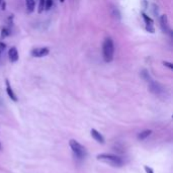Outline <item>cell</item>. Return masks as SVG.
I'll return each instance as SVG.
<instances>
[{"label": "cell", "mask_w": 173, "mask_h": 173, "mask_svg": "<svg viewBox=\"0 0 173 173\" xmlns=\"http://www.w3.org/2000/svg\"><path fill=\"white\" fill-rule=\"evenodd\" d=\"M70 147H71L75 157H77L78 159H83V158L86 157V154H87L86 149H85L81 144H79L77 141H75V140L70 141Z\"/></svg>", "instance_id": "cell-3"}, {"label": "cell", "mask_w": 173, "mask_h": 173, "mask_svg": "<svg viewBox=\"0 0 173 173\" xmlns=\"http://www.w3.org/2000/svg\"><path fill=\"white\" fill-rule=\"evenodd\" d=\"M25 7L27 12H33L35 10V0H25Z\"/></svg>", "instance_id": "cell-11"}, {"label": "cell", "mask_w": 173, "mask_h": 173, "mask_svg": "<svg viewBox=\"0 0 173 173\" xmlns=\"http://www.w3.org/2000/svg\"><path fill=\"white\" fill-rule=\"evenodd\" d=\"M143 15V18H144L145 20V23H146V27H147V29H148L149 31H151V33H154V27H153V20L149 17L148 15H146L145 13L142 14Z\"/></svg>", "instance_id": "cell-8"}, {"label": "cell", "mask_w": 173, "mask_h": 173, "mask_svg": "<svg viewBox=\"0 0 173 173\" xmlns=\"http://www.w3.org/2000/svg\"><path fill=\"white\" fill-rule=\"evenodd\" d=\"M102 56L106 63H110L114 60V44L112 38H106L102 45Z\"/></svg>", "instance_id": "cell-1"}, {"label": "cell", "mask_w": 173, "mask_h": 173, "mask_svg": "<svg viewBox=\"0 0 173 173\" xmlns=\"http://www.w3.org/2000/svg\"><path fill=\"white\" fill-rule=\"evenodd\" d=\"M8 57H9L10 62H12V63H14V62L17 61L18 60V52H17V50H16V48L12 47V48L9 49V51H8Z\"/></svg>", "instance_id": "cell-7"}, {"label": "cell", "mask_w": 173, "mask_h": 173, "mask_svg": "<svg viewBox=\"0 0 173 173\" xmlns=\"http://www.w3.org/2000/svg\"><path fill=\"white\" fill-rule=\"evenodd\" d=\"M91 136H92L98 143H101V144H102V143H104L103 137L101 136V134H100L99 132L96 131V130H94V129L91 130Z\"/></svg>", "instance_id": "cell-10"}, {"label": "cell", "mask_w": 173, "mask_h": 173, "mask_svg": "<svg viewBox=\"0 0 173 173\" xmlns=\"http://www.w3.org/2000/svg\"><path fill=\"white\" fill-rule=\"evenodd\" d=\"M97 159L100 160V161L105 162V163L110 164L112 166H115V167H119L123 163L121 158L115 155H112V154H100V155L97 156Z\"/></svg>", "instance_id": "cell-2"}, {"label": "cell", "mask_w": 173, "mask_h": 173, "mask_svg": "<svg viewBox=\"0 0 173 173\" xmlns=\"http://www.w3.org/2000/svg\"><path fill=\"white\" fill-rule=\"evenodd\" d=\"M45 2H46V0H40V5H38V12H40V13H42V12L44 11Z\"/></svg>", "instance_id": "cell-16"}, {"label": "cell", "mask_w": 173, "mask_h": 173, "mask_svg": "<svg viewBox=\"0 0 173 173\" xmlns=\"http://www.w3.org/2000/svg\"><path fill=\"white\" fill-rule=\"evenodd\" d=\"M1 3H2V0H0V5H1Z\"/></svg>", "instance_id": "cell-20"}, {"label": "cell", "mask_w": 173, "mask_h": 173, "mask_svg": "<svg viewBox=\"0 0 173 173\" xmlns=\"http://www.w3.org/2000/svg\"><path fill=\"white\" fill-rule=\"evenodd\" d=\"M5 84H6V92H7L8 96H9V97L11 98L13 101H16V100H17V98H16V95L14 94V92H13V90H12L11 86H10L9 82H8V80L5 81Z\"/></svg>", "instance_id": "cell-9"}, {"label": "cell", "mask_w": 173, "mask_h": 173, "mask_svg": "<svg viewBox=\"0 0 173 173\" xmlns=\"http://www.w3.org/2000/svg\"><path fill=\"white\" fill-rule=\"evenodd\" d=\"M65 1V0H60V2H64Z\"/></svg>", "instance_id": "cell-19"}, {"label": "cell", "mask_w": 173, "mask_h": 173, "mask_svg": "<svg viewBox=\"0 0 173 173\" xmlns=\"http://www.w3.org/2000/svg\"><path fill=\"white\" fill-rule=\"evenodd\" d=\"M53 0H46V2H45V9L46 10H50L51 8H52L53 6Z\"/></svg>", "instance_id": "cell-15"}, {"label": "cell", "mask_w": 173, "mask_h": 173, "mask_svg": "<svg viewBox=\"0 0 173 173\" xmlns=\"http://www.w3.org/2000/svg\"><path fill=\"white\" fill-rule=\"evenodd\" d=\"M164 65L165 66H167V67H169L170 69H173V66H172V64L171 63H168V62H164Z\"/></svg>", "instance_id": "cell-18"}, {"label": "cell", "mask_w": 173, "mask_h": 173, "mask_svg": "<svg viewBox=\"0 0 173 173\" xmlns=\"http://www.w3.org/2000/svg\"><path fill=\"white\" fill-rule=\"evenodd\" d=\"M145 170H146V172H147V173H154L153 170L151 169V168H149L148 166H145Z\"/></svg>", "instance_id": "cell-17"}, {"label": "cell", "mask_w": 173, "mask_h": 173, "mask_svg": "<svg viewBox=\"0 0 173 173\" xmlns=\"http://www.w3.org/2000/svg\"><path fill=\"white\" fill-rule=\"evenodd\" d=\"M141 77H142L143 79H144L146 82H150L151 80H152V78H151L150 74H149V72L147 71V70H143L142 72H141Z\"/></svg>", "instance_id": "cell-12"}, {"label": "cell", "mask_w": 173, "mask_h": 173, "mask_svg": "<svg viewBox=\"0 0 173 173\" xmlns=\"http://www.w3.org/2000/svg\"><path fill=\"white\" fill-rule=\"evenodd\" d=\"M151 133H152V131H150V130H147V131L142 132V133H140V135L138 136V139L139 140H145L147 137L150 136Z\"/></svg>", "instance_id": "cell-14"}, {"label": "cell", "mask_w": 173, "mask_h": 173, "mask_svg": "<svg viewBox=\"0 0 173 173\" xmlns=\"http://www.w3.org/2000/svg\"><path fill=\"white\" fill-rule=\"evenodd\" d=\"M0 148H1V145H0Z\"/></svg>", "instance_id": "cell-21"}, {"label": "cell", "mask_w": 173, "mask_h": 173, "mask_svg": "<svg viewBox=\"0 0 173 173\" xmlns=\"http://www.w3.org/2000/svg\"><path fill=\"white\" fill-rule=\"evenodd\" d=\"M148 84H149V89H150V91L152 93H154V94L160 96L165 93V88H164L159 82H156V81H154L152 79Z\"/></svg>", "instance_id": "cell-4"}, {"label": "cell", "mask_w": 173, "mask_h": 173, "mask_svg": "<svg viewBox=\"0 0 173 173\" xmlns=\"http://www.w3.org/2000/svg\"><path fill=\"white\" fill-rule=\"evenodd\" d=\"M49 48H36L33 49V51L31 52V55L33 57H37V58H42V57H45L47 56V55L49 54Z\"/></svg>", "instance_id": "cell-5"}, {"label": "cell", "mask_w": 173, "mask_h": 173, "mask_svg": "<svg viewBox=\"0 0 173 173\" xmlns=\"http://www.w3.org/2000/svg\"><path fill=\"white\" fill-rule=\"evenodd\" d=\"M160 25L161 29L164 33H171V29H170L169 23H168V18L166 15H161L160 16Z\"/></svg>", "instance_id": "cell-6"}, {"label": "cell", "mask_w": 173, "mask_h": 173, "mask_svg": "<svg viewBox=\"0 0 173 173\" xmlns=\"http://www.w3.org/2000/svg\"><path fill=\"white\" fill-rule=\"evenodd\" d=\"M110 12H112V15L114 16V18L121 19V13H119L117 7H115V6H112V8H110Z\"/></svg>", "instance_id": "cell-13"}]
</instances>
